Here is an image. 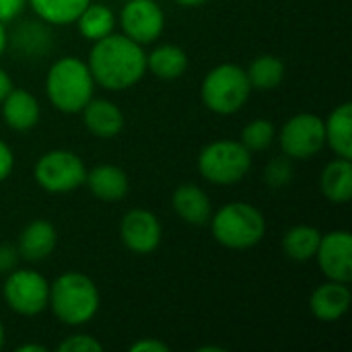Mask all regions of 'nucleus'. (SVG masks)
I'll return each instance as SVG.
<instances>
[{
  "label": "nucleus",
  "instance_id": "3",
  "mask_svg": "<svg viewBox=\"0 0 352 352\" xmlns=\"http://www.w3.org/2000/svg\"><path fill=\"white\" fill-rule=\"evenodd\" d=\"M93 74L89 64L66 56L52 64L45 78V93L52 105L64 113H78L93 99Z\"/></svg>",
  "mask_w": 352,
  "mask_h": 352
},
{
  "label": "nucleus",
  "instance_id": "8",
  "mask_svg": "<svg viewBox=\"0 0 352 352\" xmlns=\"http://www.w3.org/2000/svg\"><path fill=\"white\" fill-rule=\"evenodd\" d=\"M6 305L19 316H37L47 307L50 283L35 270H12L2 289Z\"/></svg>",
  "mask_w": 352,
  "mask_h": 352
},
{
  "label": "nucleus",
  "instance_id": "22",
  "mask_svg": "<svg viewBox=\"0 0 352 352\" xmlns=\"http://www.w3.org/2000/svg\"><path fill=\"white\" fill-rule=\"evenodd\" d=\"M322 233L311 225H297L289 229L283 237V250L291 260L307 262L316 258V252L320 248Z\"/></svg>",
  "mask_w": 352,
  "mask_h": 352
},
{
  "label": "nucleus",
  "instance_id": "13",
  "mask_svg": "<svg viewBox=\"0 0 352 352\" xmlns=\"http://www.w3.org/2000/svg\"><path fill=\"white\" fill-rule=\"evenodd\" d=\"M351 301L352 295L349 283L328 280L311 293L309 309L316 320H320L324 324H332L349 311Z\"/></svg>",
  "mask_w": 352,
  "mask_h": 352
},
{
  "label": "nucleus",
  "instance_id": "20",
  "mask_svg": "<svg viewBox=\"0 0 352 352\" xmlns=\"http://www.w3.org/2000/svg\"><path fill=\"white\" fill-rule=\"evenodd\" d=\"M326 128V144L344 159H352V105H338L330 118L324 122Z\"/></svg>",
  "mask_w": 352,
  "mask_h": 352
},
{
  "label": "nucleus",
  "instance_id": "19",
  "mask_svg": "<svg viewBox=\"0 0 352 352\" xmlns=\"http://www.w3.org/2000/svg\"><path fill=\"white\" fill-rule=\"evenodd\" d=\"M322 194L334 204H346L352 198V163L351 159L338 157L330 161L320 177Z\"/></svg>",
  "mask_w": 352,
  "mask_h": 352
},
{
  "label": "nucleus",
  "instance_id": "5",
  "mask_svg": "<svg viewBox=\"0 0 352 352\" xmlns=\"http://www.w3.org/2000/svg\"><path fill=\"white\" fill-rule=\"evenodd\" d=\"M252 85L248 72L237 64H219L202 80L204 105L221 116L237 113L250 99Z\"/></svg>",
  "mask_w": 352,
  "mask_h": 352
},
{
  "label": "nucleus",
  "instance_id": "26",
  "mask_svg": "<svg viewBox=\"0 0 352 352\" xmlns=\"http://www.w3.org/2000/svg\"><path fill=\"white\" fill-rule=\"evenodd\" d=\"M274 140V126L268 120H254L250 122L243 132H241V144L250 151V153H258V151H266Z\"/></svg>",
  "mask_w": 352,
  "mask_h": 352
},
{
  "label": "nucleus",
  "instance_id": "18",
  "mask_svg": "<svg viewBox=\"0 0 352 352\" xmlns=\"http://www.w3.org/2000/svg\"><path fill=\"white\" fill-rule=\"evenodd\" d=\"M173 210L184 223L202 227L210 221L212 206L202 188H198L196 184H182L173 192Z\"/></svg>",
  "mask_w": 352,
  "mask_h": 352
},
{
  "label": "nucleus",
  "instance_id": "30",
  "mask_svg": "<svg viewBox=\"0 0 352 352\" xmlns=\"http://www.w3.org/2000/svg\"><path fill=\"white\" fill-rule=\"evenodd\" d=\"M27 0H0V23H8L21 14Z\"/></svg>",
  "mask_w": 352,
  "mask_h": 352
},
{
  "label": "nucleus",
  "instance_id": "33",
  "mask_svg": "<svg viewBox=\"0 0 352 352\" xmlns=\"http://www.w3.org/2000/svg\"><path fill=\"white\" fill-rule=\"evenodd\" d=\"M10 89H12V80H10V76L0 68V103H2L4 97L10 93Z\"/></svg>",
  "mask_w": 352,
  "mask_h": 352
},
{
  "label": "nucleus",
  "instance_id": "37",
  "mask_svg": "<svg viewBox=\"0 0 352 352\" xmlns=\"http://www.w3.org/2000/svg\"><path fill=\"white\" fill-rule=\"evenodd\" d=\"M200 352H208V351H214V352H223V349H219V346H202V349H198Z\"/></svg>",
  "mask_w": 352,
  "mask_h": 352
},
{
  "label": "nucleus",
  "instance_id": "34",
  "mask_svg": "<svg viewBox=\"0 0 352 352\" xmlns=\"http://www.w3.org/2000/svg\"><path fill=\"white\" fill-rule=\"evenodd\" d=\"M16 352H47V346H43V344H21V346H16Z\"/></svg>",
  "mask_w": 352,
  "mask_h": 352
},
{
  "label": "nucleus",
  "instance_id": "24",
  "mask_svg": "<svg viewBox=\"0 0 352 352\" xmlns=\"http://www.w3.org/2000/svg\"><path fill=\"white\" fill-rule=\"evenodd\" d=\"M33 12L52 25H70L91 0H27Z\"/></svg>",
  "mask_w": 352,
  "mask_h": 352
},
{
  "label": "nucleus",
  "instance_id": "31",
  "mask_svg": "<svg viewBox=\"0 0 352 352\" xmlns=\"http://www.w3.org/2000/svg\"><path fill=\"white\" fill-rule=\"evenodd\" d=\"M12 167H14V155L10 146L4 140H0V182H4L12 173Z\"/></svg>",
  "mask_w": 352,
  "mask_h": 352
},
{
  "label": "nucleus",
  "instance_id": "15",
  "mask_svg": "<svg viewBox=\"0 0 352 352\" xmlns=\"http://www.w3.org/2000/svg\"><path fill=\"white\" fill-rule=\"evenodd\" d=\"M0 105H2V116L12 130L27 132L35 128L39 122L41 116L39 101L35 99V95H31L25 89H10V93L4 97Z\"/></svg>",
  "mask_w": 352,
  "mask_h": 352
},
{
  "label": "nucleus",
  "instance_id": "25",
  "mask_svg": "<svg viewBox=\"0 0 352 352\" xmlns=\"http://www.w3.org/2000/svg\"><path fill=\"white\" fill-rule=\"evenodd\" d=\"M245 72H248L252 89L270 91V89H276L283 82V78H285V62L280 58H276V56L264 54V56L256 58Z\"/></svg>",
  "mask_w": 352,
  "mask_h": 352
},
{
  "label": "nucleus",
  "instance_id": "4",
  "mask_svg": "<svg viewBox=\"0 0 352 352\" xmlns=\"http://www.w3.org/2000/svg\"><path fill=\"white\" fill-rule=\"evenodd\" d=\"M208 223L212 237L229 250H250L266 235L264 214L248 202L225 204Z\"/></svg>",
  "mask_w": 352,
  "mask_h": 352
},
{
  "label": "nucleus",
  "instance_id": "9",
  "mask_svg": "<svg viewBox=\"0 0 352 352\" xmlns=\"http://www.w3.org/2000/svg\"><path fill=\"white\" fill-rule=\"evenodd\" d=\"M278 140L289 159H311L326 144L324 120L316 113H297L283 126Z\"/></svg>",
  "mask_w": 352,
  "mask_h": 352
},
{
  "label": "nucleus",
  "instance_id": "16",
  "mask_svg": "<svg viewBox=\"0 0 352 352\" xmlns=\"http://www.w3.org/2000/svg\"><path fill=\"white\" fill-rule=\"evenodd\" d=\"M82 122L91 134L99 138H113L124 128V113L107 99H91L82 107Z\"/></svg>",
  "mask_w": 352,
  "mask_h": 352
},
{
  "label": "nucleus",
  "instance_id": "11",
  "mask_svg": "<svg viewBox=\"0 0 352 352\" xmlns=\"http://www.w3.org/2000/svg\"><path fill=\"white\" fill-rule=\"evenodd\" d=\"M120 235L124 245L138 254H151L159 248L161 237H163V229L159 219L144 208H132L124 214L122 225H120Z\"/></svg>",
  "mask_w": 352,
  "mask_h": 352
},
{
  "label": "nucleus",
  "instance_id": "38",
  "mask_svg": "<svg viewBox=\"0 0 352 352\" xmlns=\"http://www.w3.org/2000/svg\"><path fill=\"white\" fill-rule=\"evenodd\" d=\"M2 344H4V326L0 322V349H2Z\"/></svg>",
  "mask_w": 352,
  "mask_h": 352
},
{
  "label": "nucleus",
  "instance_id": "2",
  "mask_svg": "<svg viewBox=\"0 0 352 352\" xmlns=\"http://www.w3.org/2000/svg\"><path fill=\"white\" fill-rule=\"evenodd\" d=\"M54 316L66 326H82L99 311V289L82 272H66L50 285V301Z\"/></svg>",
  "mask_w": 352,
  "mask_h": 352
},
{
  "label": "nucleus",
  "instance_id": "23",
  "mask_svg": "<svg viewBox=\"0 0 352 352\" xmlns=\"http://www.w3.org/2000/svg\"><path fill=\"white\" fill-rule=\"evenodd\" d=\"M76 25H78V31L85 39L89 41H97L109 33H113V27H116V16L111 12L109 6L105 4H87L82 8V12L76 16Z\"/></svg>",
  "mask_w": 352,
  "mask_h": 352
},
{
  "label": "nucleus",
  "instance_id": "14",
  "mask_svg": "<svg viewBox=\"0 0 352 352\" xmlns=\"http://www.w3.org/2000/svg\"><path fill=\"white\" fill-rule=\"evenodd\" d=\"M58 243V233L56 227L45 221V219H37L31 221L19 235V256L27 262H39L45 260L54 248Z\"/></svg>",
  "mask_w": 352,
  "mask_h": 352
},
{
  "label": "nucleus",
  "instance_id": "10",
  "mask_svg": "<svg viewBox=\"0 0 352 352\" xmlns=\"http://www.w3.org/2000/svg\"><path fill=\"white\" fill-rule=\"evenodd\" d=\"M120 21L124 35L140 45L159 39L165 27V14L155 0H128L122 8Z\"/></svg>",
  "mask_w": 352,
  "mask_h": 352
},
{
  "label": "nucleus",
  "instance_id": "32",
  "mask_svg": "<svg viewBox=\"0 0 352 352\" xmlns=\"http://www.w3.org/2000/svg\"><path fill=\"white\" fill-rule=\"evenodd\" d=\"M169 346L161 340H155V338H142L138 342H134L130 346V352H167Z\"/></svg>",
  "mask_w": 352,
  "mask_h": 352
},
{
  "label": "nucleus",
  "instance_id": "27",
  "mask_svg": "<svg viewBox=\"0 0 352 352\" xmlns=\"http://www.w3.org/2000/svg\"><path fill=\"white\" fill-rule=\"evenodd\" d=\"M291 179H293V165L287 155L272 159L264 169V182L270 188H285L287 184H291Z\"/></svg>",
  "mask_w": 352,
  "mask_h": 352
},
{
  "label": "nucleus",
  "instance_id": "29",
  "mask_svg": "<svg viewBox=\"0 0 352 352\" xmlns=\"http://www.w3.org/2000/svg\"><path fill=\"white\" fill-rule=\"evenodd\" d=\"M21 256H19V250L14 245H8V243H0V274H8L16 268Z\"/></svg>",
  "mask_w": 352,
  "mask_h": 352
},
{
  "label": "nucleus",
  "instance_id": "17",
  "mask_svg": "<svg viewBox=\"0 0 352 352\" xmlns=\"http://www.w3.org/2000/svg\"><path fill=\"white\" fill-rule=\"evenodd\" d=\"M85 184H89V190L93 192V196L103 202L122 200L130 190V182L124 169L118 165H107V163L97 165L91 171H87Z\"/></svg>",
  "mask_w": 352,
  "mask_h": 352
},
{
  "label": "nucleus",
  "instance_id": "35",
  "mask_svg": "<svg viewBox=\"0 0 352 352\" xmlns=\"http://www.w3.org/2000/svg\"><path fill=\"white\" fill-rule=\"evenodd\" d=\"M6 41H8V37H6V27H4V23H0V56H2V52L6 50Z\"/></svg>",
  "mask_w": 352,
  "mask_h": 352
},
{
  "label": "nucleus",
  "instance_id": "12",
  "mask_svg": "<svg viewBox=\"0 0 352 352\" xmlns=\"http://www.w3.org/2000/svg\"><path fill=\"white\" fill-rule=\"evenodd\" d=\"M316 258L328 280H352V235L349 231H332L322 235Z\"/></svg>",
  "mask_w": 352,
  "mask_h": 352
},
{
  "label": "nucleus",
  "instance_id": "7",
  "mask_svg": "<svg viewBox=\"0 0 352 352\" xmlns=\"http://www.w3.org/2000/svg\"><path fill=\"white\" fill-rule=\"evenodd\" d=\"M33 177L50 194H68L85 184L87 167L76 153L56 148L37 159Z\"/></svg>",
  "mask_w": 352,
  "mask_h": 352
},
{
  "label": "nucleus",
  "instance_id": "6",
  "mask_svg": "<svg viewBox=\"0 0 352 352\" xmlns=\"http://www.w3.org/2000/svg\"><path fill=\"white\" fill-rule=\"evenodd\" d=\"M252 169V153L237 140H217L198 155L200 175L217 186H233Z\"/></svg>",
  "mask_w": 352,
  "mask_h": 352
},
{
  "label": "nucleus",
  "instance_id": "28",
  "mask_svg": "<svg viewBox=\"0 0 352 352\" xmlns=\"http://www.w3.org/2000/svg\"><path fill=\"white\" fill-rule=\"evenodd\" d=\"M60 352H99L103 351V344L89 336V334H76V336H68L60 346Z\"/></svg>",
  "mask_w": 352,
  "mask_h": 352
},
{
  "label": "nucleus",
  "instance_id": "21",
  "mask_svg": "<svg viewBox=\"0 0 352 352\" xmlns=\"http://www.w3.org/2000/svg\"><path fill=\"white\" fill-rule=\"evenodd\" d=\"M146 68L163 80L179 78L188 68V54L173 43L159 45L146 56Z\"/></svg>",
  "mask_w": 352,
  "mask_h": 352
},
{
  "label": "nucleus",
  "instance_id": "36",
  "mask_svg": "<svg viewBox=\"0 0 352 352\" xmlns=\"http://www.w3.org/2000/svg\"><path fill=\"white\" fill-rule=\"evenodd\" d=\"M173 2H177L179 6H200V4H204L206 0H173Z\"/></svg>",
  "mask_w": 352,
  "mask_h": 352
},
{
  "label": "nucleus",
  "instance_id": "1",
  "mask_svg": "<svg viewBox=\"0 0 352 352\" xmlns=\"http://www.w3.org/2000/svg\"><path fill=\"white\" fill-rule=\"evenodd\" d=\"M93 80L107 91L134 87L146 72V54L142 45L126 35H105L95 41L89 56Z\"/></svg>",
  "mask_w": 352,
  "mask_h": 352
}]
</instances>
